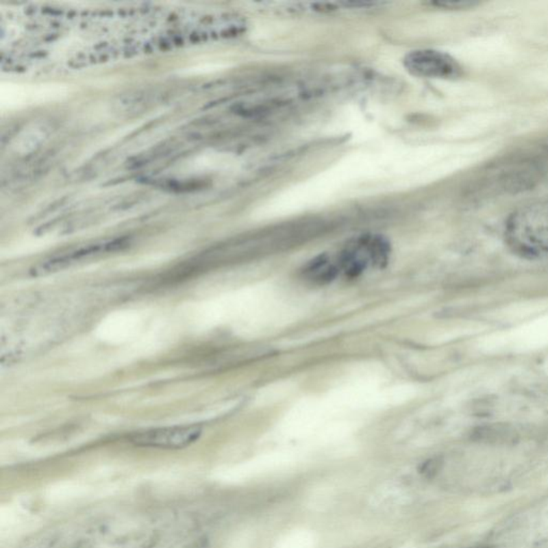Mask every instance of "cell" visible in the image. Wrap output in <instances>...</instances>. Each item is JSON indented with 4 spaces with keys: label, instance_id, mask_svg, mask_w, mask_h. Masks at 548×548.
Returning a JSON list of instances; mask_svg holds the SVG:
<instances>
[{
    "label": "cell",
    "instance_id": "obj_2",
    "mask_svg": "<svg viewBox=\"0 0 548 548\" xmlns=\"http://www.w3.org/2000/svg\"><path fill=\"white\" fill-rule=\"evenodd\" d=\"M201 435L199 425L171 426L140 432L131 436V441L138 447L177 450L191 445Z\"/></svg>",
    "mask_w": 548,
    "mask_h": 548
},
{
    "label": "cell",
    "instance_id": "obj_1",
    "mask_svg": "<svg viewBox=\"0 0 548 548\" xmlns=\"http://www.w3.org/2000/svg\"><path fill=\"white\" fill-rule=\"evenodd\" d=\"M71 87L62 83L25 84L1 82L0 108L3 112H14L30 106L43 105L66 99Z\"/></svg>",
    "mask_w": 548,
    "mask_h": 548
},
{
    "label": "cell",
    "instance_id": "obj_3",
    "mask_svg": "<svg viewBox=\"0 0 548 548\" xmlns=\"http://www.w3.org/2000/svg\"><path fill=\"white\" fill-rule=\"evenodd\" d=\"M405 66L414 75L451 77L458 73V64L448 55L435 51H414L407 55Z\"/></svg>",
    "mask_w": 548,
    "mask_h": 548
},
{
    "label": "cell",
    "instance_id": "obj_5",
    "mask_svg": "<svg viewBox=\"0 0 548 548\" xmlns=\"http://www.w3.org/2000/svg\"><path fill=\"white\" fill-rule=\"evenodd\" d=\"M509 338L521 348L532 349L548 345V316L521 327Z\"/></svg>",
    "mask_w": 548,
    "mask_h": 548
},
{
    "label": "cell",
    "instance_id": "obj_7",
    "mask_svg": "<svg viewBox=\"0 0 548 548\" xmlns=\"http://www.w3.org/2000/svg\"><path fill=\"white\" fill-rule=\"evenodd\" d=\"M38 125L27 127L15 137L12 142V148L16 153L29 154L41 146L47 134L45 130Z\"/></svg>",
    "mask_w": 548,
    "mask_h": 548
},
{
    "label": "cell",
    "instance_id": "obj_4",
    "mask_svg": "<svg viewBox=\"0 0 548 548\" xmlns=\"http://www.w3.org/2000/svg\"><path fill=\"white\" fill-rule=\"evenodd\" d=\"M112 250L108 247V245H96V247H85L74 252L62 254L60 256L51 257L45 262H40L37 266H34L32 269V274L34 277H42L47 274L55 273V272L62 271L79 264L84 260H89L91 257L98 256L104 252Z\"/></svg>",
    "mask_w": 548,
    "mask_h": 548
},
{
    "label": "cell",
    "instance_id": "obj_8",
    "mask_svg": "<svg viewBox=\"0 0 548 548\" xmlns=\"http://www.w3.org/2000/svg\"><path fill=\"white\" fill-rule=\"evenodd\" d=\"M222 66L218 64H212V62H199V64H192V66H186V68H182L178 71V75L184 76H203L208 75V74L213 73V72L218 71Z\"/></svg>",
    "mask_w": 548,
    "mask_h": 548
},
{
    "label": "cell",
    "instance_id": "obj_6",
    "mask_svg": "<svg viewBox=\"0 0 548 548\" xmlns=\"http://www.w3.org/2000/svg\"><path fill=\"white\" fill-rule=\"evenodd\" d=\"M223 153L214 150H205L194 155L182 167V174L201 176L223 169Z\"/></svg>",
    "mask_w": 548,
    "mask_h": 548
}]
</instances>
